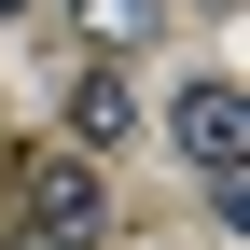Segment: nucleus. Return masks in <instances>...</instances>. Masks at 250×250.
I'll return each mask as SVG.
<instances>
[{"label":"nucleus","mask_w":250,"mask_h":250,"mask_svg":"<svg viewBox=\"0 0 250 250\" xmlns=\"http://www.w3.org/2000/svg\"><path fill=\"white\" fill-rule=\"evenodd\" d=\"M111 236V195H98V153L56 139L42 167H28V250H98Z\"/></svg>","instance_id":"nucleus-1"},{"label":"nucleus","mask_w":250,"mask_h":250,"mask_svg":"<svg viewBox=\"0 0 250 250\" xmlns=\"http://www.w3.org/2000/svg\"><path fill=\"white\" fill-rule=\"evenodd\" d=\"M167 139L195 153L208 181H223V167H250V98H236V70H208V83H181V111H167Z\"/></svg>","instance_id":"nucleus-2"},{"label":"nucleus","mask_w":250,"mask_h":250,"mask_svg":"<svg viewBox=\"0 0 250 250\" xmlns=\"http://www.w3.org/2000/svg\"><path fill=\"white\" fill-rule=\"evenodd\" d=\"M125 125H139V111H125V83H111V70H70V153H111Z\"/></svg>","instance_id":"nucleus-3"},{"label":"nucleus","mask_w":250,"mask_h":250,"mask_svg":"<svg viewBox=\"0 0 250 250\" xmlns=\"http://www.w3.org/2000/svg\"><path fill=\"white\" fill-rule=\"evenodd\" d=\"M70 14H83V42H98V56H125V42H153V0H70Z\"/></svg>","instance_id":"nucleus-4"},{"label":"nucleus","mask_w":250,"mask_h":250,"mask_svg":"<svg viewBox=\"0 0 250 250\" xmlns=\"http://www.w3.org/2000/svg\"><path fill=\"white\" fill-rule=\"evenodd\" d=\"M0 14H28V0H0Z\"/></svg>","instance_id":"nucleus-5"}]
</instances>
